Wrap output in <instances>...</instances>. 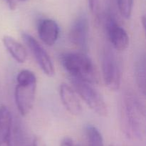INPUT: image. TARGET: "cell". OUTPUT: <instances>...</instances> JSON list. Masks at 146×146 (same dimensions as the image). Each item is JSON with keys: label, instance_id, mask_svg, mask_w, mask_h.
I'll return each instance as SVG.
<instances>
[{"label": "cell", "instance_id": "3", "mask_svg": "<svg viewBox=\"0 0 146 146\" xmlns=\"http://www.w3.org/2000/svg\"><path fill=\"white\" fill-rule=\"evenodd\" d=\"M124 117L125 133L128 136L141 138L145 133V111L137 97L131 94L124 97Z\"/></svg>", "mask_w": 146, "mask_h": 146}, {"label": "cell", "instance_id": "7", "mask_svg": "<svg viewBox=\"0 0 146 146\" xmlns=\"http://www.w3.org/2000/svg\"><path fill=\"white\" fill-rule=\"evenodd\" d=\"M21 36L24 43L33 54L40 68L47 76L52 77L54 74V67L52 60L46 51L37 40L29 34L24 32Z\"/></svg>", "mask_w": 146, "mask_h": 146}, {"label": "cell", "instance_id": "19", "mask_svg": "<svg viewBox=\"0 0 146 146\" xmlns=\"http://www.w3.org/2000/svg\"><path fill=\"white\" fill-rule=\"evenodd\" d=\"M11 9L14 10L16 8V0H5Z\"/></svg>", "mask_w": 146, "mask_h": 146}, {"label": "cell", "instance_id": "5", "mask_svg": "<svg viewBox=\"0 0 146 146\" xmlns=\"http://www.w3.org/2000/svg\"><path fill=\"white\" fill-rule=\"evenodd\" d=\"M102 72L108 88L113 91L118 90L121 86V69L115 54L110 49H106L103 52Z\"/></svg>", "mask_w": 146, "mask_h": 146}, {"label": "cell", "instance_id": "18", "mask_svg": "<svg viewBox=\"0 0 146 146\" xmlns=\"http://www.w3.org/2000/svg\"><path fill=\"white\" fill-rule=\"evenodd\" d=\"M60 146H75V144L71 137H66L61 140Z\"/></svg>", "mask_w": 146, "mask_h": 146}, {"label": "cell", "instance_id": "9", "mask_svg": "<svg viewBox=\"0 0 146 146\" xmlns=\"http://www.w3.org/2000/svg\"><path fill=\"white\" fill-rule=\"evenodd\" d=\"M38 35L44 43L53 46L59 36V27L57 22L51 19H43L38 21L37 26Z\"/></svg>", "mask_w": 146, "mask_h": 146}, {"label": "cell", "instance_id": "13", "mask_svg": "<svg viewBox=\"0 0 146 146\" xmlns=\"http://www.w3.org/2000/svg\"><path fill=\"white\" fill-rule=\"evenodd\" d=\"M145 57L143 54L137 60L135 64V77L137 84L140 91L143 94H145L146 85V70Z\"/></svg>", "mask_w": 146, "mask_h": 146}, {"label": "cell", "instance_id": "11", "mask_svg": "<svg viewBox=\"0 0 146 146\" xmlns=\"http://www.w3.org/2000/svg\"><path fill=\"white\" fill-rule=\"evenodd\" d=\"M2 42L11 57L19 63H24L27 60V50L22 44L10 36H4Z\"/></svg>", "mask_w": 146, "mask_h": 146}, {"label": "cell", "instance_id": "20", "mask_svg": "<svg viewBox=\"0 0 146 146\" xmlns=\"http://www.w3.org/2000/svg\"><path fill=\"white\" fill-rule=\"evenodd\" d=\"M0 146H13L12 144H11V140L0 142Z\"/></svg>", "mask_w": 146, "mask_h": 146}, {"label": "cell", "instance_id": "12", "mask_svg": "<svg viewBox=\"0 0 146 146\" xmlns=\"http://www.w3.org/2000/svg\"><path fill=\"white\" fill-rule=\"evenodd\" d=\"M12 116L8 107H0V142L11 140Z\"/></svg>", "mask_w": 146, "mask_h": 146}, {"label": "cell", "instance_id": "1", "mask_svg": "<svg viewBox=\"0 0 146 146\" xmlns=\"http://www.w3.org/2000/svg\"><path fill=\"white\" fill-rule=\"evenodd\" d=\"M61 62L72 78L89 84H98L99 74L92 60L84 52H67L61 54Z\"/></svg>", "mask_w": 146, "mask_h": 146}, {"label": "cell", "instance_id": "14", "mask_svg": "<svg viewBox=\"0 0 146 146\" xmlns=\"http://www.w3.org/2000/svg\"><path fill=\"white\" fill-rule=\"evenodd\" d=\"M88 146H104L101 133L96 127L88 125L86 127Z\"/></svg>", "mask_w": 146, "mask_h": 146}, {"label": "cell", "instance_id": "21", "mask_svg": "<svg viewBox=\"0 0 146 146\" xmlns=\"http://www.w3.org/2000/svg\"><path fill=\"white\" fill-rule=\"evenodd\" d=\"M141 21H142L143 27L144 29H145V16H143V17H142V19H141Z\"/></svg>", "mask_w": 146, "mask_h": 146}, {"label": "cell", "instance_id": "6", "mask_svg": "<svg viewBox=\"0 0 146 146\" xmlns=\"http://www.w3.org/2000/svg\"><path fill=\"white\" fill-rule=\"evenodd\" d=\"M104 24L108 40L113 48L118 51H124L129 44V37L126 31L121 27L111 13L104 17Z\"/></svg>", "mask_w": 146, "mask_h": 146}, {"label": "cell", "instance_id": "8", "mask_svg": "<svg viewBox=\"0 0 146 146\" xmlns=\"http://www.w3.org/2000/svg\"><path fill=\"white\" fill-rule=\"evenodd\" d=\"M89 25L86 16L81 14L71 25L69 31V40L76 47L83 52L88 50Z\"/></svg>", "mask_w": 146, "mask_h": 146}, {"label": "cell", "instance_id": "10", "mask_svg": "<svg viewBox=\"0 0 146 146\" xmlns=\"http://www.w3.org/2000/svg\"><path fill=\"white\" fill-rule=\"evenodd\" d=\"M59 95L65 108L74 115H78L82 113V106L77 97L75 91L66 83L59 87Z\"/></svg>", "mask_w": 146, "mask_h": 146}, {"label": "cell", "instance_id": "22", "mask_svg": "<svg viewBox=\"0 0 146 146\" xmlns=\"http://www.w3.org/2000/svg\"><path fill=\"white\" fill-rule=\"evenodd\" d=\"M18 1H27V0H18Z\"/></svg>", "mask_w": 146, "mask_h": 146}, {"label": "cell", "instance_id": "16", "mask_svg": "<svg viewBox=\"0 0 146 146\" xmlns=\"http://www.w3.org/2000/svg\"><path fill=\"white\" fill-rule=\"evenodd\" d=\"M88 7L97 25L101 23V11L99 0H88Z\"/></svg>", "mask_w": 146, "mask_h": 146}, {"label": "cell", "instance_id": "2", "mask_svg": "<svg viewBox=\"0 0 146 146\" xmlns=\"http://www.w3.org/2000/svg\"><path fill=\"white\" fill-rule=\"evenodd\" d=\"M14 97L19 112L26 116L32 110L36 91V77L33 72L23 70L17 77Z\"/></svg>", "mask_w": 146, "mask_h": 146}, {"label": "cell", "instance_id": "15", "mask_svg": "<svg viewBox=\"0 0 146 146\" xmlns=\"http://www.w3.org/2000/svg\"><path fill=\"white\" fill-rule=\"evenodd\" d=\"M117 2L121 16L125 19H129L132 14L133 0H117Z\"/></svg>", "mask_w": 146, "mask_h": 146}, {"label": "cell", "instance_id": "4", "mask_svg": "<svg viewBox=\"0 0 146 146\" xmlns=\"http://www.w3.org/2000/svg\"><path fill=\"white\" fill-rule=\"evenodd\" d=\"M71 83L81 98L97 115L105 117L108 114V108L104 97L89 83L71 77Z\"/></svg>", "mask_w": 146, "mask_h": 146}, {"label": "cell", "instance_id": "17", "mask_svg": "<svg viewBox=\"0 0 146 146\" xmlns=\"http://www.w3.org/2000/svg\"><path fill=\"white\" fill-rule=\"evenodd\" d=\"M27 146H44V144L41 138L38 137H34L31 138Z\"/></svg>", "mask_w": 146, "mask_h": 146}]
</instances>
